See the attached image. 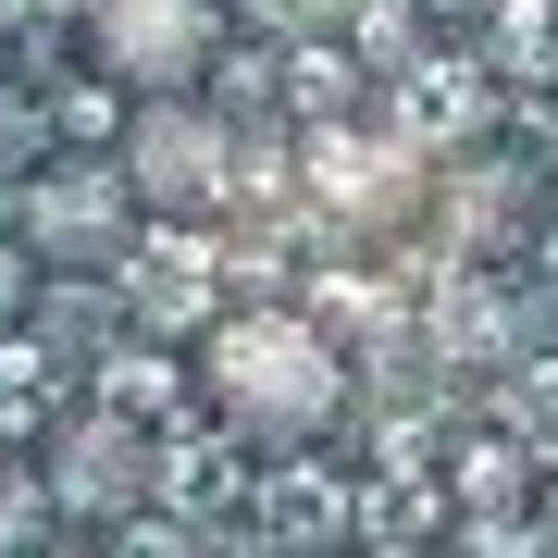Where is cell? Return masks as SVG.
Masks as SVG:
<instances>
[{
	"mask_svg": "<svg viewBox=\"0 0 558 558\" xmlns=\"http://www.w3.org/2000/svg\"><path fill=\"white\" fill-rule=\"evenodd\" d=\"M13 299H25V260H13V248H0V323H13Z\"/></svg>",
	"mask_w": 558,
	"mask_h": 558,
	"instance_id": "cell-6",
	"label": "cell"
},
{
	"mask_svg": "<svg viewBox=\"0 0 558 558\" xmlns=\"http://www.w3.org/2000/svg\"><path fill=\"white\" fill-rule=\"evenodd\" d=\"M199 385H211V410L236 422L248 447H311L323 422L348 410V373H336V348H323L299 311H236V323L211 336Z\"/></svg>",
	"mask_w": 558,
	"mask_h": 558,
	"instance_id": "cell-1",
	"label": "cell"
},
{
	"mask_svg": "<svg viewBox=\"0 0 558 558\" xmlns=\"http://www.w3.org/2000/svg\"><path fill=\"white\" fill-rule=\"evenodd\" d=\"M124 199H161V211H199L223 199V124L199 100H137V124H124Z\"/></svg>",
	"mask_w": 558,
	"mask_h": 558,
	"instance_id": "cell-3",
	"label": "cell"
},
{
	"mask_svg": "<svg viewBox=\"0 0 558 558\" xmlns=\"http://www.w3.org/2000/svg\"><path fill=\"white\" fill-rule=\"evenodd\" d=\"M87 50L137 100H186L223 50V0H87Z\"/></svg>",
	"mask_w": 558,
	"mask_h": 558,
	"instance_id": "cell-2",
	"label": "cell"
},
{
	"mask_svg": "<svg viewBox=\"0 0 558 558\" xmlns=\"http://www.w3.org/2000/svg\"><path fill=\"white\" fill-rule=\"evenodd\" d=\"M137 484H149V447L124 435L112 410L62 422V447H50V497L75 509V521H124V509H137Z\"/></svg>",
	"mask_w": 558,
	"mask_h": 558,
	"instance_id": "cell-5",
	"label": "cell"
},
{
	"mask_svg": "<svg viewBox=\"0 0 558 558\" xmlns=\"http://www.w3.org/2000/svg\"><path fill=\"white\" fill-rule=\"evenodd\" d=\"M124 174L112 161H38V174H25V248L38 260H100L112 236H124Z\"/></svg>",
	"mask_w": 558,
	"mask_h": 558,
	"instance_id": "cell-4",
	"label": "cell"
}]
</instances>
